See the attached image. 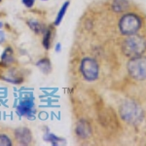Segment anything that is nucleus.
Returning a JSON list of instances; mask_svg holds the SVG:
<instances>
[{"instance_id":"2eb2a0df","label":"nucleus","mask_w":146,"mask_h":146,"mask_svg":"<svg viewBox=\"0 0 146 146\" xmlns=\"http://www.w3.org/2000/svg\"><path fill=\"white\" fill-rule=\"evenodd\" d=\"M51 37H52V31L51 29H47L44 34V38H43V46L46 50H49L51 45Z\"/></svg>"},{"instance_id":"f3484780","label":"nucleus","mask_w":146,"mask_h":146,"mask_svg":"<svg viewBox=\"0 0 146 146\" xmlns=\"http://www.w3.org/2000/svg\"><path fill=\"white\" fill-rule=\"evenodd\" d=\"M22 1L25 6H27V8H31V7L34 5L35 0H22Z\"/></svg>"},{"instance_id":"7ed1b4c3","label":"nucleus","mask_w":146,"mask_h":146,"mask_svg":"<svg viewBox=\"0 0 146 146\" xmlns=\"http://www.w3.org/2000/svg\"><path fill=\"white\" fill-rule=\"evenodd\" d=\"M142 27V21L139 16L133 13H127L120 19L118 27L122 35L129 36V35L136 34Z\"/></svg>"},{"instance_id":"f257e3e1","label":"nucleus","mask_w":146,"mask_h":146,"mask_svg":"<svg viewBox=\"0 0 146 146\" xmlns=\"http://www.w3.org/2000/svg\"><path fill=\"white\" fill-rule=\"evenodd\" d=\"M119 114L126 123L137 126L144 119L143 110L137 103L133 101H125L119 107Z\"/></svg>"},{"instance_id":"dca6fc26","label":"nucleus","mask_w":146,"mask_h":146,"mask_svg":"<svg viewBox=\"0 0 146 146\" xmlns=\"http://www.w3.org/2000/svg\"><path fill=\"white\" fill-rule=\"evenodd\" d=\"M12 141L6 135H0V146H11Z\"/></svg>"},{"instance_id":"9d476101","label":"nucleus","mask_w":146,"mask_h":146,"mask_svg":"<svg viewBox=\"0 0 146 146\" xmlns=\"http://www.w3.org/2000/svg\"><path fill=\"white\" fill-rule=\"evenodd\" d=\"M70 2L69 1H65L64 4L62 6V8H60V12L58 13V16H56V19L55 21V25H60V23L62 22V19L64 17L65 13H66V10L68 9V6H69Z\"/></svg>"},{"instance_id":"412c9836","label":"nucleus","mask_w":146,"mask_h":146,"mask_svg":"<svg viewBox=\"0 0 146 146\" xmlns=\"http://www.w3.org/2000/svg\"><path fill=\"white\" fill-rule=\"evenodd\" d=\"M0 2H1V0H0Z\"/></svg>"},{"instance_id":"6e6552de","label":"nucleus","mask_w":146,"mask_h":146,"mask_svg":"<svg viewBox=\"0 0 146 146\" xmlns=\"http://www.w3.org/2000/svg\"><path fill=\"white\" fill-rule=\"evenodd\" d=\"M76 133H77V135L80 136V137L87 138L88 136L91 135V133H92L91 127L89 126V124L87 123V122L81 121L78 125H77Z\"/></svg>"},{"instance_id":"0eeeda50","label":"nucleus","mask_w":146,"mask_h":146,"mask_svg":"<svg viewBox=\"0 0 146 146\" xmlns=\"http://www.w3.org/2000/svg\"><path fill=\"white\" fill-rule=\"evenodd\" d=\"M16 139L20 144L23 145H28L32 141V135L31 131L27 128H19L16 129Z\"/></svg>"},{"instance_id":"20e7f679","label":"nucleus","mask_w":146,"mask_h":146,"mask_svg":"<svg viewBox=\"0 0 146 146\" xmlns=\"http://www.w3.org/2000/svg\"><path fill=\"white\" fill-rule=\"evenodd\" d=\"M127 70L129 77L135 81L146 80V56L141 55L131 58L127 63Z\"/></svg>"},{"instance_id":"ddd939ff","label":"nucleus","mask_w":146,"mask_h":146,"mask_svg":"<svg viewBox=\"0 0 146 146\" xmlns=\"http://www.w3.org/2000/svg\"><path fill=\"white\" fill-rule=\"evenodd\" d=\"M28 25H29L30 29L37 34L41 33V32L43 31V27H42V25H40L38 22H36V21H30V22H28Z\"/></svg>"},{"instance_id":"6ab92c4d","label":"nucleus","mask_w":146,"mask_h":146,"mask_svg":"<svg viewBox=\"0 0 146 146\" xmlns=\"http://www.w3.org/2000/svg\"><path fill=\"white\" fill-rule=\"evenodd\" d=\"M55 49H56V52H60V50H62V44L60 43H56V45L55 47Z\"/></svg>"},{"instance_id":"f8f14e48","label":"nucleus","mask_w":146,"mask_h":146,"mask_svg":"<svg viewBox=\"0 0 146 146\" xmlns=\"http://www.w3.org/2000/svg\"><path fill=\"white\" fill-rule=\"evenodd\" d=\"M44 139L46 141H50L53 145H58L60 144L58 142H62V138L58 137V136L53 135V133H46L45 136H44Z\"/></svg>"},{"instance_id":"4468645a","label":"nucleus","mask_w":146,"mask_h":146,"mask_svg":"<svg viewBox=\"0 0 146 146\" xmlns=\"http://www.w3.org/2000/svg\"><path fill=\"white\" fill-rule=\"evenodd\" d=\"M2 62L9 63L13 60V51H12L11 48H6V50L4 51L3 55H2L1 58Z\"/></svg>"},{"instance_id":"a211bd4d","label":"nucleus","mask_w":146,"mask_h":146,"mask_svg":"<svg viewBox=\"0 0 146 146\" xmlns=\"http://www.w3.org/2000/svg\"><path fill=\"white\" fill-rule=\"evenodd\" d=\"M4 40H5V34L3 31H0V43H2Z\"/></svg>"},{"instance_id":"1a4fd4ad","label":"nucleus","mask_w":146,"mask_h":146,"mask_svg":"<svg viewBox=\"0 0 146 146\" xmlns=\"http://www.w3.org/2000/svg\"><path fill=\"white\" fill-rule=\"evenodd\" d=\"M129 8V2L127 0H114L112 3V9L115 12H123Z\"/></svg>"},{"instance_id":"423d86ee","label":"nucleus","mask_w":146,"mask_h":146,"mask_svg":"<svg viewBox=\"0 0 146 146\" xmlns=\"http://www.w3.org/2000/svg\"><path fill=\"white\" fill-rule=\"evenodd\" d=\"M17 111L20 115L27 117L28 119L33 118L34 114V103L30 98H25L21 101L17 106Z\"/></svg>"},{"instance_id":"f03ea898","label":"nucleus","mask_w":146,"mask_h":146,"mask_svg":"<svg viewBox=\"0 0 146 146\" xmlns=\"http://www.w3.org/2000/svg\"><path fill=\"white\" fill-rule=\"evenodd\" d=\"M122 52L128 58L141 56L146 51V40L137 33L126 36L122 43Z\"/></svg>"},{"instance_id":"aec40b11","label":"nucleus","mask_w":146,"mask_h":146,"mask_svg":"<svg viewBox=\"0 0 146 146\" xmlns=\"http://www.w3.org/2000/svg\"><path fill=\"white\" fill-rule=\"evenodd\" d=\"M43 1H47V0H43Z\"/></svg>"},{"instance_id":"39448f33","label":"nucleus","mask_w":146,"mask_h":146,"mask_svg":"<svg viewBox=\"0 0 146 146\" xmlns=\"http://www.w3.org/2000/svg\"><path fill=\"white\" fill-rule=\"evenodd\" d=\"M80 70L84 79L89 82L96 81L100 76V65L94 58L87 56L82 60Z\"/></svg>"},{"instance_id":"9b49d317","label":"nucleus","mask_w":146,"mask_h":146,"mask_svg":"<svg viewBox=\"0 0 146 146\" xmlns=\"http://www.w3.org/2000/svg\"><path fill=\"white\" fill-rule=\"evenodd\" d=\"M37 66H38L44 73H48L51 70L50 62H49V60H47V58H42V60H40L39 62H37Z\"/></svg>"}]
</instances>
